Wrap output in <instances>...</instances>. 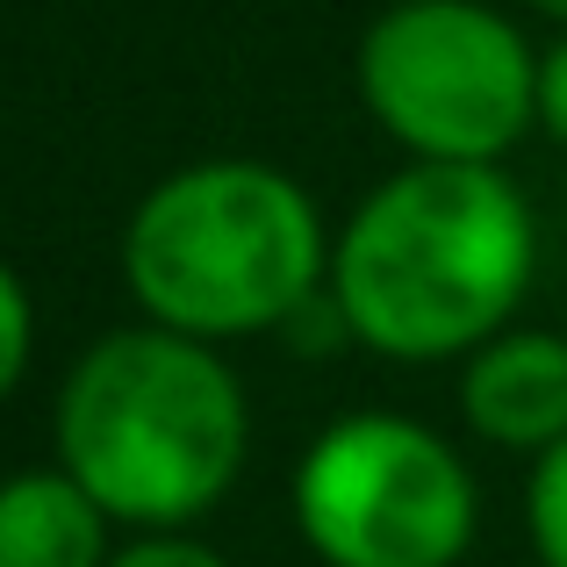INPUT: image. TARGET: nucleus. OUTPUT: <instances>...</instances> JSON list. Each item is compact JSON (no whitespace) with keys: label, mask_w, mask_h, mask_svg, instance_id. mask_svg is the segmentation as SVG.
<instances>
[{"label":"nucleus","mask_w":567,"mask_h":567,"mask_svg":"<svg viewBox=\"0 0 567 567\" xmlns=\"http://www.w3.org/2000/svg\"><path fill=\"white\" fill-rule=\"evenodd\" d=\"M539 130L554 137V152H567V37L539 51Z\"/></svg>","instance_id":"obj_11"},{"label":"nucleus","mask_w":567,"mask_h":567,"mask_svg":"<svg viewBox=\"0 0 567 567\" xmlns=\"http://www.w3.org/2000/svg\"><path fill=\"white\" fill-rule=\"evenodd\" d=\"M460 416L503 453H554L567 439V338L511 323L460 360Z\"/></svg>","instance_id":"obj_6"},{"label":"nucleus","mask_w":567,"mask_h":567,"mask_svg":"<svg viewBox=\"0 0 567 567\" xmlns=\"http://www.w3.org/2000/svg\"><path fill=\"white\" fill-rule=\"evenodd\" d=\"M352 80L410 166H503L539 130V51L488 0H388Z\"/></svg>","instance_id":"obj_4"},{"label":"nucleus","mask_w":567,"mask_h":567,"mask_svg":"<svg viewBox=\"0 0 567 567\" xmlns=\"http://www.w3.org/2000/svg\"><path fill=\"white\" fill-rule=\"evenodd\" d=\"M29 360H37V302H29L22 274L0 259V402L22 388Z\"/></svg>","instance_id":"obj_9"},{"label":"nucleus","mask_w":567,"mask_h":567,"mask_svg":"<svg viewBox=\"0 0 567 567\" xmlns=\"http://www.w3.org/2000/svg\"><path fill=\"white\" fill-rule=\"evenodd\" d=\"M109 567H230L208 539H194V532H137V539L115 546Z\"/></svg>","instance_id":"obj_10"},{"label":"nucleus","mask_w":567,"mask_h":567,"mask_svg":"<svg viewBox=\"0 0 567 567\" xmlns=\"http://www.w3.org/2000/svg\"><path fill=\"white\" fill-rule=\"evenodd\" d=\"M288 503L323 567H460L482 525V496L453 439L395 410L323 424Z\"/></svg>","instance_id":"obj_5"},{"label":"nucleus","mask_w":567,"mask_h":567,"mask_svg":"<svg viewBox=\"0 0 567 567\" xmlns=\"http://www.w3.org/2000/svg\"><path fill=\"white\" fill-rule=\"evenodd\" d=\"M123 288L144 323L202 346L288 331L331 288V223L266 158H202L130 208Z\"/></svg>","instance_id":"obj_3"},{"label":"nucleus","mask_w":567,"mask_h":567,"mask_svg":"<svg viewBox=\"0 0 567 567\" xmlns=\"http://www.w3.org/2000/svg\"><path fill=\"white\" fill-rule=\"evenodd\" d=\"M525 532H532V554H539V567H567V439L554 445V453L532 460Z\"/></svg>","instance_id":"obj_8"},{"label":"nucleus","mask_w":567,"mask_h":567,"mask_svg":"<svg viewBox=\"0 0 567 567\" xmlns=\"http://www.w3.org/2000/svg\"><path fill=\"white\" fill-rule=\"evenodd\" d=\"M525 8H539L546 22H560V29H567V0H525Z\"/></svg>","instance_id":"obj_12"},{"label":"nucleus","mask_w":567,"mask_h":567,"mask_svg":"<svg viewBox=\"0 0 567 567\" xmlns=\"http://www.w3.org/2000/svg\"><path fill=\"white\" fill-rule=\"evenodd\" d=\"M115 517L65 467H22L0 482V567H109Z\"/></svg>","instance_id":"obj_7"},{"label":"nucleus","mask_w":567,"mask_h":567,"mask_svg":"<svg viewBox=\"0 0 567 567\" xmlns=\"http://www.w3.org/2000/svg\"><path fill=\"white\" fill-rule=\"evenodd\" d=\"M58 467L130 532H187L251 453V402L223 346L123 323L101 331L58 381Z\"/></svg>","instance_id":"obj_2"},{"label":"nucleus","mask_w":567,"mask_h":567,"mask_svg":"<svg viewBox=\"0 0 567 567\" xmlns=\"http://www.w3.org/2000/svg\"><path fill=\"white\" fill-rule=\"evenodd\" d=\"M539 223L503 166H402L331 230V302L395 367L467 360L511 331Z\"/></svg>","instance_id":"obj_1"}]
</instances>
